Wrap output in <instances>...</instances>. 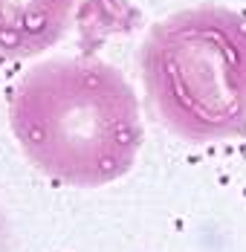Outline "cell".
Returning <instances> with one entry per match:
<instances>
[{
  "mask_svg": "<svg viewBox=\"0 0 246 252\" xmlns=\"http://www.w3.org/2000/svg\"><path fill=\"white\" fill-rule=\"evenodd\" d=\"M9 125L41 174L75 189L124 177L142 145L133 87L98 58H52L32 67L12 93Z\"/></svg>",
  "mask_w": 246,
  "mask_h": 252,
  "instance_id": "6da1fadb",
  "label": "cell"
},
{
  "mask_svg": "<svg viewBox=\"0 0 246 252\" xmlns=\"http://www.w3.org/2000/svg\"><path fill=\"white\" fill-rule=\"evenodd\" d=\"M142 84L159 122L185 142L246 133V18L194 6L156 21L139 50Z\"/></svg>",
  "mask_w": 246,
  "mask_h": 252,
  "instance_id": "7a4b0ae2",
  "label": "cell"
},
{
  "mask_svg": "<svg viewBox=\"0 0 246 252\" xmlns=\"http://www.w3.org/2000/svg\"><path fill=\"white\" fill-rule=\"evenodd\" d=\"M78 0H0V55L32 58L55 47Z\"/></svg>",
  "mask_w": 246,
  "mask_h": 252,
  "instance_id": "3957f363",
  "label": "cell"
},
{
  "mask_svg": "<svg viewBox=\"0 0 246 252\" xmlns=\"http://www.w3.org/2000/svg\"><path fill=\"white\" fill-rule=\"evenodd\" d=\"M0 252H15L12 226H9V218L3 215V209H0Z\"/></svg>",
  "mask_w": 246,
  "mask_h": 252,
  "instance_id": "277c9868",
  "label": "cell"
}]
</instances>
